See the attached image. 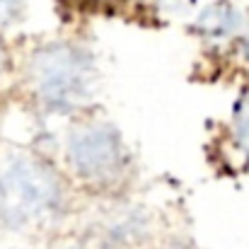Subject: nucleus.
Returning a JSON list of instances; mask_svg holds the SVG:
<instances>
[{
    "mask_svg": "<svg viewBox=\"0 0 249 249\" xmlns=\"http://www.w3.org/2000/svg\"><path fill=\"white\" fill-rule=\"evenodd\" d=\"M63 186L46 162L19 155L0 165V220L10 228H32L61 211Z\"/></svg>",
    "mask_w": 249,
    "mask_h": 249,
    "instance_id": "1",
    "label": "nucleus"
},
{
    "mask_svg": "<svg viewBox=\"0 0 249 249\" xmlns=\"http://www.w3.org/2000/svg\"><path fill=\"white\" fill-rule=\"evenodd\" d=\"M29 83L44 104L61 111L78 109L94 94V61L80 46L49 44L32 56Z\"/></svg>",
    "mask_w": 249,
    "mask_h": 249,
    "instance_id": "2",
    "label": "nucleus"
},
{
    "mask_svg": "<svg viewBox=\"0 0 249 249\" xmlns=\"http://www.w3.org/2000/svg\"><path fill=\"white\" fill-rule=\"evenodd\" d=\"M124 145L114 126L104 121L80 124L68 136V162L87 184H111L124 169Z\"/></svg>",
    "mask_w": 249,
    "mask_h": 249,
    "instance_id": "3",
    "label": "nucleus"
},
{
    "mask_svg": "<svg viewBox=\"0 0 249 249\" xmlns=\"http://www.w3.org/2000/svg\"><path fill=\"white\" fill-rule=\"evenodd\" d=\"M196 29L208 41H225V39H232L235 34H240L242 15H240V10L235 5H230L225 0L223 2H213L198 15Z\"/></svg>",
    "mask_w": 249,
    "mask_h": 249,
    "instance_id": "4",
    "label": "nucleus"
},
{
    "mask_svg": "<svg viewBox=\"0 0 249 249\" xmlns=\"http://www.w3.org/2000/svg\"><path fill=\"white\" fill-rule=\"evenodd\" d=\"M230 145L237 158L249 160V89L240 94L230 119Z\"/></svg>",
    "mask_w": 249,
    "mask_h": 249,
    "instance_id": "5",
    "label": "nucleus"
},
{
    "mask_svg": "<svg viewBox=\"0 0 249 249\" xmlns=\"http://www.w3.org/2000/svg\"><path fill=\"white\" fill-rule=\"evenodd\" d=\"M24 10V0H0V27H10L19 19Z\"/></svg>",
    "mask_w": 249,
    "mask_h": 249,
    "instance_id": "6",
    "label": "nucleus"
},
{
    "mask_svg": "<svg viewBox=\"0 0 249 249\" xmlns=\"http://www.w3.org/2000/svg\"><path fill=\"white\" fill-rule=\"evenodd\" d=\"M242 53H245V58L249 61V29L245 32V36H242Z\"/></svg>",
    "mask_w": 249,
    "mask_h": 249,
    "instance_id": "7",
    "label": "nucleus"
},
{
    "mask_svg": "<svg viewBox=\"0 0 249 249\" xmlns=\"http://www.w3.org/2000/svg\"><path fill=\"white\" fill-rule=\"evenodd\" d=\"M0 73H2V53H0Z\"/></svg>",
    "mask_w": 249,
    "mask_h": 249,
    "instance_id": "8",
    "label": "nucleus"
}]
</instances>
